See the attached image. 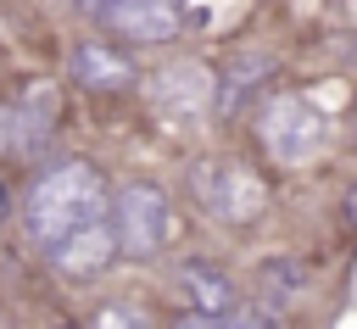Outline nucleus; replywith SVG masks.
<instances>
[{
  "label": "nucleus",
  "instance_id": "1",
  "mask_svg": "<svg viewBox=\"0 0 357 329\" xmlns=\"http://www.w3.org/2000/svg\"><path fill=\"white\" fill-rule=\"evenodd\" d=\"M22 212H28V234L50 251L61 234L106 217L112 201H106V184H100V173H95L89 162H61V167H50V173L28 190V206H22Z\"/></svg>",
  "mask_w": 357,
  "mask_h": 329
},
{
  "label": "nucleus",
  "instance_id": "2",
  "mask_svg": "<svg viewBox=\"0 0 357 329\" xmlns=\"http://www.w3.org/2000/svg\"><path fill=\"white\" fill-rule=\"evenodd\" d=\"M257 134H262V145H268L273 162L296 167V162H307L312 151H324L329 123H324V112H318L307 95H273V100H262V112H257Z\"/></svg>",
  "mask_w": 357,
  "mask_h": 329
},
{
  "label": "nucleus",
  "instance_id": "3",
  "mask_svg": "<svg viewBox=\"0 0 357 329\" xmlns=\"http://www.w3.org/2000/svg\"><path fill=\"white\" fill-rule=\"evenodd\" d=\"M112 234H117V251L128 257H156L173 234V212H167V195L145 178L123 184L117 201H112Z\"/></svg>",
  "mask_w": 357,
  "mask_h": 329
},
{
  "label": "nucleus",
  "instance_id": "4",
  "mask_svg": "<svg viewBox=\"0 0 357 329\" xmlns=\"http://www.w3.org/2000/svg\"><path fill=\"white\" fill-rule=\"evenodd\" d=\"M190 195H195L201 212L218 217V223H251V217L262 212V201H268L262 184H257L240 162H195Z\"/></svg>",
  "mask_w": 357,
  "mask_h": 329
},
{
  "label": "nucleus",
  "instance_id": "5",
  "mask_svg": "<svg viewBox=\"0 0 357 329\" xmlns=\"http://www.w3.org/2000/svg\"><path fill=\"white\" fill-rule=\"evenodd\" d=\"M212 78L201 61H167L162 72H151V106L167 117V123H195L206 106H212Z\"/></svg>",
  "mask_w": 357,
  "mask_h": 329
},
{
  "label": "nucleus",
  "instance_id": "6",
  "mask_svg": "<svg viewBox=\"0 0 357 329\" xmlns=\"http://www.w3.org/2000/svg\"><path fill=\"white\" fill-rule=\"evenodd\" d=\"M112 257H117L112 212L95 217V223H84V229H73V234H61V240L50 245V268H56L61 279H95V273L112 268Z\"/></svg>",
  "mask_w": 357,
  "mask_h": 329
},
{
  "label": "nucleus",
  "instance_id": "7",
  "mask_svg": "<svg viewBox=\"0 0 357 329\" xmlns=\"http://www.w3.org/2000/svg\"><path fill=\"white\" fill-rule=\"evenodd\" d=\"M106 22L128 39H145V45H162L178 33V0H112L106 6Z\"/></svg>",
  "mask_w": 357,
  "mask_h": 329
},
{
  "label": "nucleus",
  "instance_id": "8",
  "mask_svg": "<svg viewBox=\"0 0 357 329\" xmlns=\"http://www.w3.org/2000/svg\"><path fill=\"white\" fill-rule=\"evenodd\" d=\"M67 67H73V78H78L84 89H100V95H112V89H128V78H134L128 56H123V50H112V45H100V39H84V45H73Z\"/></svg>",
  "mask_w": 357,
  "mask_h": 329
},
{
  "label": "nucleus",
  "instance_id": "9",
  "mask_svg": "<svg viewBox=\"0 0 357 329\" xmlns=\"http://www.w3.org/2000/svg\"><path fill=\"white\" fill-rule=\"evenodd\" d=\"M50 139V106L6 100L0 106V156H33Z\"/></svg>",
  "mask_w": 357,
  "mask_h": 329
},
{
  "label": "nucleus",
  "instance_id": "10",
  "mask_svg": "<svg viewBox=\"0 0 357 329\" xmlns=\"http://www.w3.org/2000/svg\"><path fill=\"white\" fill-rule=\"evenodd\" d=\"M178 284H184V296L195 301V312H234V284H229L218 268L184 262V268H178Z\"/></svg>",
  "mask_w": 357,
  "mask_h": 329
},
{
  "label": "nucleus",
  "instance_id": "11",
  "mask_svg": "<svg viewBox=\"0 0 357 329\" xmlns=\"http://www.w3.org/2000/svg\"><path fill=\"white\" fill-rule=\"evenodd\" d=\"M268 72V56H234L229 67H223V84H218V95H212V106L218 112H234L245 95H251V84Z\"/></svg>",
  "mask_w": 357,
  "mask_h": 329
},
{
  "label": "nucleus",
  "instance_id": "12",
  "mask_svg": "<svg viewBox=\"0 0 357 329\" xmlns=\"http://www.w3.org/2000/svg\"><path fill=\"white\" fill-rule=\"evenodd\" d=\"M262 284H279L273 301H290V296L301 290V268H296V262H273V268H262Z\"/></svg>",
  "mask_w": 357,
  "mask_h": 329
},
{
  "label": "nucleus",
  "instance_id": "13",
  "mask_svg": "<svg viewBox=\"0 0 357 329\" xmlns=\"http://www.w3.org/2000/svg\"><path fill=\"white\" fill-rule=\"evenodd\" d=\"M100 329H151V318H145V312H134L128 301H112V307L100 312Z\"/></svg>",
  "mask_w": 357,
  "mask_h": 329
},
{
  "label": "nucleus",
  "instance_id": "14",
  "mask_svg": "<svg viewBox=\"0 0 357 329\" xmlns=\"http://www.w3.org/2000/svg\"><path fill=\"white\" fill-rule=\"evenodd\" d=\"M173 329H240V323H234V312H184Z\"/></svg>",
  "mask_w": 357,
  "mask_h": 329
},
{
  "label": "nucleus",
  "instance_id": "15",
  "mask_svg": "<svg viewBox=\"0 0 357 329\" xmlns=\"http://www.w3.org/2000/svg\"><path fill=\"white\" fill-rule=\"evenodd\" d=\"M234 323L240 329H284V318L268 312V307H245V312H234Z\"/></svg>",
  "mask_w": 357,
  "mask_h": 329
},
{
  "label": "nucleus",
  "instance_id": "16",
  "mask_svg": "<svg viewBox=\"0 0 357 329\" xmlns=\"http://www.w3.org/2000/svg\"><path fill=\"white\" fill-rule=\"evenodd\" d=\"M346 217H351V223H357V190H351V195H346Z\"/></svg>",
  "mask_w": 357,
  "mask_h": 329
},
{
  "label": "nucleus",
  "instance_id": "17",
  "mask_svg": "<svg viewBox=\"0 0 357 329\" xmlns=\"http://www.w3.org/2000/svg\"><path fill=\"white\" fill-rule=\"evenodd\" d=\"M351 128H357V95H351Z\"/></svg>",
  "mask_w": 357,
  "mask_h": 329
},
{
  "label": "nucleus",
  "instance_id": "18",
  "mask_svg": "<svg viewBox=\"0 0 357 329\" xmlns=\"http://www.w3.org/2000/svg\"><path fill=\"white\" fill-rule=\"evenodd\" d=\"M346 11H351V17H357V0H346Z\"/></svg>",
  "mask_w": 357,
  "mask_h": 329
},
{
  "label": "nucleus",
  "instance_id": "19",
  "mask_svg": "<svg viewBox=\"0 0 357 329\" xmlns=\"http://www.w3.org/2000/svg\"><path fill=\"white\" fill-rule=\"evenodd\" d=\"M67 329H73V323H67Z\"/></svg>",
  "mask_w": 357,
  "mask_h": 329
}]
</instances>
